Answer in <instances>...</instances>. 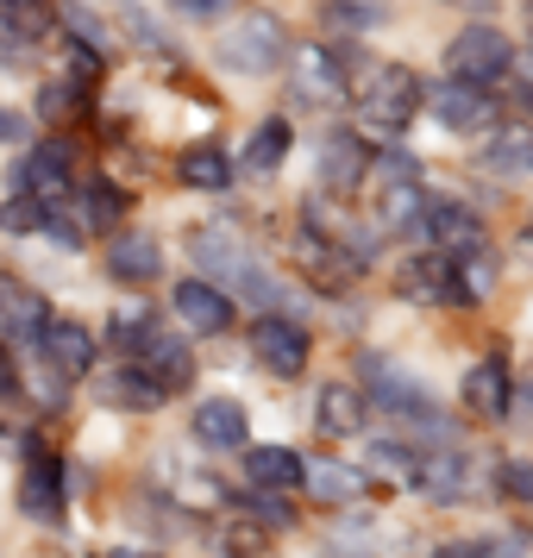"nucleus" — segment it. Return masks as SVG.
<instances>
[{
  "mask_svg": "<svg viewBox=\"0 0 533 558\" xmlns=\"http://www.w3.org/2000/svg\"><path fill=\"white\" fill-rule=\"evenodd\" d=\"M508 38L496 26H471L458 32L452 45H446V70H452V82H471V88H489L496 76H508Z\"/></svg>",
  "mask_w": 533,
  "mask_h": 558,
  "instance_id": "obj_1",
  "label": "nucleus"
},
{
  "mask_svg": "<svg viewBox=\"0 0 533 558\" xmlns=\"http://www.w3.org/2000/svg\"><path fill=\"white\" fill-rule=\"evenodd\" d=\"M282 51H289V38L270 13H252V20H239V26L220 38V63L227 70H245V76H264V70H277Z\"/></svg>",
  "mask_w": 533,
  "mask_h": 558,
  "instance_id": "obj_2",
  "label": "nucleus"
},
{
  "mask_svg": "<svg viewBox=\"0 0 533 558\" xmlns=\"http://www.w3.org/2000/svg\"><path fill=\"white\" fill-rule=\"evenodd\" d=\"M414 107H421V82H414V70H377V82L364 88V126L377 132H402L408 120H414Z\"/></svg>",
  "mask_w": 533,
  "mask_h": 558,
  "instance_id": "obj_3",
  "label": "nucleus"
},
{
  "mask_svg": "<svg viewBox=\"0 0 533 558\" xmlns=\"http://www.w3.org/2000/svg\"><path fill=\"white\" fill-rule=\"evenodd\" d=\"M252 357L270 371V377H302L307 364V332L295 320H282V314H264L252 327Z\"/></svg>",
  "mask_w": 533,
  "mask_h": 558,
  "instance_id": "obj_4",
  "label": "nucleus"
},
{
  "mask_svg": "<svg viewBox=\"0 0 533 558\" xmlns=\"http://www.w3.org/2000/svg\"><path fill=\"white\" fill-rule=\"evenodd\" d=\"M427 107L439 113V126L446 132H477L496 120V101H489V88H471V82H439L427 95Z\"/></svg>",
  "mask_w": 533,
  "mask_h": 558,
  "instance_id": "obj_5",
  "label": "nucleus"
},
{
  "mask_svg": "<svg viewBox=\"0 0 533 558\" xmlns=\"http://www.w3.org/2000/svg\"><path fill=\"white\" fill-rule=\"evenodd\" d=\"M295 95L314 101V107L346 101V63H339L327 45H302V51H295Z\"/></svg>",
  "mask_w": 533,
  "mask_h": 558,
  "instance_id": "obj_6",
  "label": "nucleus"
},
{
  "mask_svg": "<svg viewBox=\"0 0 533 558\" xmlns=\"http://www.w3.org/2000/svg\"><path fill=\"white\" fill-rule=\"evenodd\" d=\"M45 327H51V307H45V295L38 289H26V282L0 277V332L7 339H45Z\"/></svg>",
  "mask_w": 533,
  "mask_h": 558,
  "instance_id": "obj_7",
  "label": "nucleus"
},
{
  "mask_svg": "<svg viewBox=\"0 0 533 558\" xmlns=\"http://www.w3.org/2000/svg\"><path fill=\"white\" fill-rule=\"evenodd\" d=\"M177 320L189 332H227L232 327V302L207 277H189V282H177Z\"/></svg>",
  "mask_w": 533,
  "mask_h": 558,
  "instance_id": "obj_8",
  "label": "nucleus"
},
{
  "mask_svg": "<svg viewBox=\"0 0 533 558\" xmlns=\"http://www.w3.org/2000/svg\"><path fill=\"white\" fill-rule=\"evenodd\" d=\"M195 439H202V446H214V452H245V433H252V414H245V408L239 402H227V396H220V402H202L195 408Z\"/></svg>",
  "mask_w": 533,
  "mask_h": 558,
  "instance_id": "obj_9",
  "label": "nucleus"
},
{
  "mask_svg": "<svg viewBox=\"0 0 533 558\" xmlns=\"http://www.w3.org/2000/svg\"><path fill=\"white\" fill-rule=\"evenodd\" d=\"M107 270L120 282H152L163 270V245H157V232H113V245H107Z\"/></svg>",
  "mask_w": 533,
  "mask_h": 558,
  "instance_id": "obj_10",
  "label": "nucleus"
},
{
  "mask_svg": "<svg viewBox=\"0 0 533 558\" xmlns=\"http://www.w3.org/2000/svg\"><path fill=\"white\" fill-rule=\"evenodd\" d=\"M408 282H414L421 295H433V302H452V307L477 302V295H471V282H464V270H458V257H446V252L414 257V264H408Z\"/></svg>",
  "mask_w": 533,
  "mask_h": 558,
  "instance_id": "obj_11",
  "label": "nucleus"
},
{
  "mask_svg": "<svg viewBox=\"0 0 533 558\" xmlns=\"http://www.w3.org/2000/svg\"><path fill=\"white\" fill-rule=\"evenodd\" d=\"M245 477L257 489H295L307 483V458L295 446H245Z\"/></svg>",
  "mask_w": 533,
  "mask_h": 558,
  "instance_id": "obj_12",
  "label": "nucleus"
},
{
  "mask_svg": "<svg viewBox=\"0 0 533 558\" xmlns=\"http://www.w3.org/2000/svg\"><path fill=\"white\" fill-rule=\"evenodd\" d=\"M427 232H433V245L446 257H477L483 252V220L471 214V207H433L427 214Z\"/></svg>",
  "mask_w": 533,
  "mask_h": 558,
  "instance_id": "obj_13",
  "label": "nucleus"
},
{
  "mask_svg": "<svg viewBox=\"0 0 533 558\" xmlns=\"http://www.w3.org/2000/svg\"><path fill=\"white\" fill-rule=\"evenodd\" d=\"M70 177H76V157H70V145H38V151L26 157V170H20V182H26L38 202H57L63 189H70Z\"/></svg>",
  "mask_w": 533,
  "mask_h": 558,
  "instance_id": "obj_14",
  "label": "nucleus"
},
{
  "mask_svg": "<svg viewBox=\"0 0 533 558\" xmlns=\"http://www.w3.org/2000/svg\"><path fill=\"white\" fill-rule=\"evenodd\" d=\"M38 352L51 357L63 377H82V371L95 364V332L76 327V320H51V327H45V339H38Z\"/></svg>",
  "mask_w": 533,
  "mask_h": 558,
  "instance_id": "obj_15",
  "label": "nucleus"
},
{
  "mask_svg": "<svg viewBox=\"0 0 533 558\" xmlns=\"http://www.w3.org/2000/svg\"><path fill=\"white\" fill-rule=\"evenodd\" d=\"M63 471H57V458H32L26 483H20V508H26L32 521H63Z\"/></svg>",
  "mask_w": 533,
  "mask_h": 558,
  "instance_id": "obj_16",
  "label": "nucleus"
},
{
  "mask_svg": "<svg viewBox=\"0 0 533 558\" xmlns=\"http://www.w3.org/2000/svg\"><path fill=\"white\" fill-rule=\"evenodd\" d=\"M138 357H145V371H152V377L163 383L170 396H177L189 377H195V364H189V345H182L177 332H157V327H152V339L138 345Z\"/></svg>",
  "mask_w": 533,
  "mask_h": 558,
  "instance_id": "obj_17",
  "label": "nucleus"
},
{
  "mask_svg": "<svg viewBox=\"0 0 533 558\" xmlns=\"http://www.w3.org/2000/svg\"><path fill=\"white\" fill-rule=\"evenodd\" d=\"M464 408L483 414V421H496V414L508 408V364H502V357L471 364V377H464Z\"/></svg>",
  "mask_w": 533,
  "mask_h": 558,
  "instance_id": "obj_18",
  "label": "nucleus"
},
{
  "mask_svg": "<svg viewBox=\"0 0 533 558\" xmlns=\"http://www.w3.org/2000/svg\"><path fill=\"white\" fill-rule=\"evenodd\" d=\"M364 170H371V151H364V138L339 132V138H327V145H320V182H327V189H352Z\"/></svg>",
  "mask_w": 533,
  "mask_h": 558,
  "instance_id": "obj_19",
  "label": "nucleus"
},
{
  "mask_svg": "<svg viewBox=\"0 0 533 558\" xmlns=\"http://www.w3.org/2000/svg\"><path fill=\"white\" fill-rule=\"evenodd\" d=\"M101 396H107L113 408H157L170 389H163V383H157L145 364H126V371H113V377L101 383Z\"/></svg>",
  "mask_w": 533,
  "mask_h": 558,
  "instance_id": "obj_20",
  "label": "nucleus"
},
{
  "mask_svg": "<svg viewBox=\"0 0 533 558\" xmlns=\"http://www.w3.org/2000/svg\"><path fill=\"white\" fill-rule=\"evenodd\" d=\"M189 245H195V264H202L207 277H239V270L252 264L245 252H232V232L227 227H195Z\"/></svg>",
  "mask_w": 533,
  "mask_h": 558,
  "instance_id": "obj_21",
  "label": "nucleus"
},
{
  "mask_svg": "<svg viewBox=\"0 0 533 558\" xmlns=\"http://www.w3.org/2000/svg\"><path fill=\"white\" fill-rule=\"evenodd\" d=\"M364 427V396H358L352 383H327L320 389V433H358Z\"/></svg>",
  "mask_w": 533,
  "mask_h": 558,
  "instance_id": "obj_22",
  "label": "nucleus"
},
{
  "mask_svg": "<svg viewBox=\"0 0 533 558\" xmlns=\"http://www.w3.org/2000/svg\"><path fill=\"white\" fill-rule=\"evenodd\" d=\"M289 138H295L289 120H264V126L252 132V145H245V170H252V177H270L282 157H289Z\"/></svg>",
  "mask_w": 533,
  "mask_h": 558,
  "instance_id": "obj_23",
  "label": "nucleus"
},
{
  "mask_svg": "<svg viewBox=\"0 0 533 558\" xmlns=\"http://www.w3.org/2000/svg\"><path fill=\"white\" fill-rule=\"evenodd\" d=\"M45 20H51L45 0H0V38H13V45L45 38Z\"/></svg>",
  "mask_w": 533,
  "mask_h": 558,
  "instance_id": "obj_24",
  "label": "nucleus"
},
{
  "mask_svg": "<svg viewBox=\"0 0 533 558\" xmlns=\"http://www.w3.org/2000/svg\"><path fill=\"white\" fill-rule=\"evenodd\" d=\"M371 396H377L389 414H427V408H433V402H427V389H421L414 377H402V371H383V383L371 389Z\"/></svg>",
  "mask_w": 533,
  "mask_h": 558,
  "instance_id": "obj_25",
  "label": "nucleus"
},
{
  "mask_svg": "<svg viewBox=\"0 0 533 558\" xmlns=\"http://www.w3.org/2000/svg\"><path fill=\"white\" fill-rule=\"evenodd\" d=\"M82 220H88L95 232H113L120 220H126V195H120L113 182H95V189L82 195Z\"/></svg>",
  "mask_w": 533,
  "mask_h": 558,
  "instance_id": "obj_26",
  "label": "nucleus"
},
{
  "mask_svg": "<svg viewBox=\"0 0 533 558\" xmlns=\"http://www.w3.org/2000/svg\"><path fill=\"white\" fill-rule=\"evenodd\" d=\"M182 182H189V189H232V163L202 145V151L182 157Z\"/></svg>",
  "mask_w": 533,
  "mask_h": 558,
  "instance_id": "obj_27",
  "label": "nucleus"
},
{
  "mask_svg": "<svg viewBox=\"0 0 533 558\" xmlns=\"http://www.w3.org/2000/svg\"><path fill=\"white\" fill-rule=\"evenodd\" d=\"M0 232H13V239L45 232V202H38V195H13V202H0Z\"/></svg>",
  "mask_w": 533,
  "mask_h": 558,
  "instance_id": "obj_28",
  "label": "nucleus"
},
{
  "mask_svg": "<svg viewBox=\"0 0 533 558\" xmlns=\"http://www.w3.org/2000/svg\"><path fill=\"white\" fill-rule=\"evenodd\" d=\"M483 163H489V170H528L533 163V132H508L502 145H489V157H483Z\"/></svg>",
  "mask_w": 533,
  "mask_h": 558,
  "instance_id": "obj_29",
  "label": "nucleus"
},
{
  "mask_svg": "<svg viewBox=\"0 0 533 558\" xmlns=\"http://www.w3.org/2000/svg\"><path fill=\"white\" fill-rule=\"evenodd\" d=\"M307 477H314V496H327V502H346V496H358V471H339V464H307Z\"/></svg>",
  "mask_w": 533,
  "mask_h": 558,
  "instance_id": "obj_30",
  "label": "nucleus"
},
{
  "mask_svg": "<svg viewBox=\"0 0 533 558\" xmlns=\"http://www.w3.org/2000/svg\"><path fill=\"white\" fill-rule=\"evenodd\" d=\"M371 471H377V477H396V483H414L421 464H414L408 446H377V452H371Z\"/></svg>",
  "mask_w": 533,
  "mask_h": 558,
  "instance_id": "obj_31",
  "label": "nucleus"
},
{
  "mask_svg": "<svg viewBox=\"0 0 533 558\" xmlns=\"http://www.w3.org/2000/svg\"><path fill=\"white\" fill-rule=\"evenodd\" d=\"M113 339H120L126 352H138V345L152 339V314H145V307H126V314H113Z\"/></svg>",
  "mask_w": 533,
  "mask_h": 558,
  "instance_id": "obj_32",
  "label": "nucleus"
},
{
  "mask_svg": "<svg viewBox=\"0 0 533 558\" xmlns=\"http://www.w3.org/2000/svg\"><path fill=\"white\" fill-rule=\"evenodd\" d=\"M320 20H327V32H364V26H377V13H371V7H352V0H332Z\"/></svg>",
  "mask_w": 533,
  "mask_h": 558,
  "instance_id": "obj_33",
  "label": "nucleus"
},
{
  "mask_svg": "<svg viewBox=\"0 0 533 558\" xmlns=\"http://www.w3.org/2000/svg\"><path fill=\"white\" fill-rule=\"evenodd\" d=\"M70 82H76V88H95V82H101V51H88V45H70Z\"/></svg>",
  "mask_w": 533,
  "mask_h": 558,
  "instance_id": "obj_34",
  "label": "nucleus"
},
{
  "mask_svg": "<svg viewBox=\"0 0 533 558\" xmlns=\"http://www.w3.org/2000/svg\"><path fill=\"white\" fill-rule=\"evenodd\" d=\"M502 477H508V496H514V502H533V464H528V458L502 464Z\"/></svg>",
  "mask_w": 533,
  "mask_h": 558,
  "instance_id": "obj_35",
  "label": "nucleus"
},
{
  "mask_svg": "<svg viewBox=\"0 0 533 558\" xmlns=\"http://www.w3.org/2000/svg\"><path fill=\"white\" fill-rule=\"evenodd\" d=\"M76 101H82L76 82H57V88H45V95H38V107H45V113H70Z\"/></svg>",
  "mask_w": 533,
  "mask_h": 558,
  "instance_id": "obj_36",
  "label": "nucleus"
},
{
  "mask_svg": "<svg viewBox=\"0 0 533 558\" xmlns=\"http://www.w3.org/2000/svg\"><path fill=\"white\" fill-rule=\"evenodd\" d=\"M383 177H389V182H414V177H421V163H414L408 151H389V157H383Z\"/></svg>",
  "mask_w": 533,
  "mask_h": 558,
  "instance_id": "obj_37",
  "label": "nucleus"
},
{
  "mask_svg": "<svg viewBox=\"0 0 533 558\" xmlns=\"http://www.w3.org/2000/svg\"><path fill=\"white\" fill-rule=\"evenodd\" d=\"M508 76H514V95L533 101V51L528 57H508Z\"/></svg>",
  "mask_w": 533,
  "mask_h": 558,
  "instance_id": "obj_38",
  "label": "nucleus"
},
{
  "mask_svg": "<svg viewBox=\"0 0 533 558\" xmlns=\"http://www.w3.org/2000/svg\"><path fill=\"white\" fill-rule=\"evenodd\" d=\"M45 232H51L57 245H82V232H76V220H63V214H45Z\"/></svg>",
  "mask_w": 533,
  "mask_h": 558,
  "instance_id": "obj_39",
  "label": "nucleus"
},
{
  "mask_svg": "<svg viewBox=\"0 0 533 558\" xmlns=\"http://www.w3.org/2000/svg\"><path fill=\"white\" fill-rule=\"evenodd\" d=\"M182 13H195V20H214V13H227L232 0H177Z\"/></svg>",
  "mask_w": 533,
  "mask_h": 558,
  "instance_id": "obj_40",
  "label": "nucleus"
},
{
  "mask_svg": "<svg viewBox=\"0 0 533 558\" xmlns=\"http://www.w3.org/2000/svg\"><path fill=\"white\" fill-rule=\"evenodd\" d=\"M20 132H26V120H20V113H13V107H0V145H13V138H20Z\"/></svg>",
  "mask_w": 533,
  "mask_h": 558,
  "instance_id": "obj_41",
  "label": "nucleus"
},
{
  "mask_svg": "<svg viewBox=\"0 0 533 558\" xmlns=\"http://www.w3.org/2000/svg\"><path fill=\"white\" fill-rule=\"evenodd\" d=\"M20 389V377H13V357H7V345H0V396H13Z\"/></svg>",
  "mask_w": 533,
  "mask_h": 558,
  "instance_id": "obj_42",
  "label": "nucleus"
},
{
  "mask_svg": "<svg viewBox=\"0 0 533 558\" xmlns=\"http://www.w3.org/2000/svg\"><path fill=\"white\" fill-rule=\"evenodd\" d=\"M439 558H477V546H446Z\"/></svg>",
  "mask_w": 533,
  "mask_h": 558,
  "instance_id": "obj_43",
  "label": "nucleus"
},
{
  "mask_svg": "<svg viewBox=\"0 0 533 558\" xmlns=\"http://www.w3.org/2000/svg\"><path fill=\"white\" fill-rule=\"evenodd\" d=\"M113 558H152V553H113Z\"/></svg>",
  "mask_w": 533,
  "mask_h": 558,
  "instance_id": "obj_44",
  "label": "nucleus"
},
{
  "mask_svg": "<svg viewBox=\"0 0 533 558\" xmlns=\"http://www.w3.org/2000/svg\"><path fill=\"white\" fill-rule=\"evenodd\" d=\"M458 7H483V0H458Z\"/></svg>",
  "mask_w": 533,
  "mask_h": 558,
  "instance_id": "obj_45",
  "label": "nucleus"
}]
</instances>
